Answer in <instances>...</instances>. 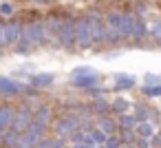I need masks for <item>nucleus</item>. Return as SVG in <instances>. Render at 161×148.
<instances>
[{
  "label": "nucleus",
  "mask_w": 161,
  "mask_h": 148,
  "mask_svg": "<svg viewBox=\"0 0 161 148\" xmlns=\"http://www.w3.org/2000/svg\"><path fill=\"white\" fill-rule=\"evenodd\" d=\"M20 38H25V40L31 42L33 47H36V44H42V42L47 40V25H44L42 20H33V22H29V25L22 27Z\"/></svg>",
  "instance_id": "nucleus-1"
},
{
  "label": "nucleus",
  "mask_w": 161,
  "mask_h": 148,
  "mask_svg": "<svg viewBox=\"0 0 161 148\" xmlns=\"http://www.w3.org/2000/svg\"><path fill=\"white\" fill-rule=\"evenodd\" d=\"M31 119H33V108H31L29 104H22V106L14 108V117H11V126H9V128L20 135V133L29 126Z\"/></svg>",
  "instance_id": "nucleus-2"
},
{
  "label": "nucleus",
  "mask_w": 161,
  "mask_h": 148,
  "mask_svg": "<svg viewBox=\"0 0 161 148\" xmlns=\"http://www.w3.org/2000/svg\"><path fill=\"white\" fill-rule=\"evenodd\" d=\"M55 36H58V42H60V47H64V49H71V47L75 44V20H71V18H64V20L60 22V27H58Z\"/></svg>",
  "instance_id": "nucleus-3"
},
{
  "label": "nucleus",
  "mask_w": 161,
  "mask_h": 148,
  "mask_svg": "<svg viewBox=\"0 0 161 148\" xmlns=\"http://www.w3.org/2000/svg\"><path fill=\"white\" fill-rule=\"evenodd\" d=\"M20 33H22V25L18 20L5 22L3 25V47H14L20 40Z\"/></svg>",
  "instance_id": "nucleus-4"
},
{
  "label": "nucleus",
  "mask_w": 161,
  "mask_h": 148,
  "mask_svg": "<svg viewBox=\"0 0 161 148\" xmlns=\"http://www.w3.org/2000/svg\"><path fill=\"white\" fill-rule=\"evenodd\" d=\"M77 126H80V119L75 115H64L55 122V135L58 137H69Z\"/></svg>",
  "instance_id": "nucleus-5"
},
{
  "label": "nucleus",
  "mask_w": 161,
  "mask_h": 148,
  "mask_svg": "<svg viewBox=\"0 0 161 148\" xmlns=\"http://www.w3.org/2000/svg\"><path fill=\"white\" fill-rule=\"evenodd\" d=\"M75 44L80 49H88L93 44L91 40V33H88V25H86V18H82L80 22H75Z\"/></svg>",
  "instance_id": "nucleus-6"
},
{
  "label": "nucleus",
  "mask_w": 161,
  "mask_h": 148,
  "mask_svg": "<svg viewBox=\"0 0 161 148\" xmlns=\"http://www.w3.org/2000/svg\"><path fill=\"white\" fill-rule=\"evenodd\" d=\"M22 86H25V84H18L16 80L7 77V75H0V95H5V97H14V95L22 93Z\"/></svg>",
  "instance_id": "nucleus-7"
},
{
  "label": "nucleus",
  "mask_w": 161,
  "mask_h": 148,
  "mask_svg": "<svg viewBox=\"0 0 161 148\" xmlns=\"http://www.w3.org/2000/svg\"><path fill=\"white\" fill-rule=\"evenodd\" d=\"M86 25H88L91 40H93V42H104V22H102L97 16H88V18H86Z\"/></svg>",
  "instance_id": "nucleus-8"
},
{
  "label": "nucleus",
  "mask_w": 161,
  "mask_h": 148,
  "mask_svg": "<svg viewBox=\"0 0 161 148\" xmlns=\"http://www.w3.org/2000/svg\"><path fill=\"white\" fill-rule=\"evenodd\" d=\"M97 80H99V73H97V71H93V73H84V75H71V84L82 86V88L95 86Z\"/></svg>",
  "instance_id": "nucleus-9"
},
{
  "label": "nucleus",
  "mask_w": 161,
  "mask_h": 148,
  "mask_svg": "<svg viewBox=\"0 0 161 148\" xmlns=\"http://www.w3.org/2000/svg\"><path fill=\"white\" fill-rule=\"evenodd\" d=\"M11 117H14V106L11 104H0V133H5L11 126Z\"/></svg>",
  "instance_id": "nucleus-10"
},
{
  "label": "nucleus",
  "mask_w": 161,
  "mask_h": 148,
  "mask_svg": "<svg viewBox=\"0 0 161 148\" xmlns=\"http://www.w3.org/2000/svg\"><path fill=\"white\" fill-rule=\"evenodd\" d=\"M113 80H115V88L117 91H124V88H132L135 86V77L128 75V73H115Z\"/></svg>",
  "instance_id": "nucleus-11"
},
{
  "label": "nucleus",
  "mask_w": 161,
  "mask_h": 148,
  "mask_svg": "<svg viewBox=\"0 0 161 148\" xmlns=\"http://www.w3.org/2000/svg\"><path fill=\"white\" fill-rule=\"evenodd\" d=\"M132 22H135V16L132 14H121V38H132Z\"/></svg>",
  "instance_id": "nucleus-12"
},
{
  "label": "nucleus",
  "mask_w": 161,
  "mask_h": 148,
  "mask_svg": "<svg viewBox=\"0 0 161 148\" xmlns=\"http://www.w3.org/2000/svg\"><path fill=\"white\" fill-rule=\"evenodd\" d=\"M53 73H36L31 75V86H38V88H44L49 84H53Z\"/></svg>",
  "instance_id": "nucleus-13"
},
{
  "label": "nucleus",
  "mask_w": 161,
  "mask_h": 148,
  "mask_svg": "<svg viewBox=\"0 0 161 148\" xmlns=\"http://www.w3.org/2000/svg\"><path fill=\"white\" fill-rule=\"evenodd\" d=\"M33 119H38V122H42V124H49V119H51V108H49L47 104H42V106H38V108L33 111Z\"/></svg>",
  "instance_id": "nucleus-14"
},
{
  "label": "nucleus",
  "mask_w": 161,
  "mask_h": 148,
  "mask_svg": "<svg viewBox=\"0 0 161 148\" xmlns=\"http://www.w3.org/2000/svg\"><path fill=\"white\" fill-rule=\"evenodd\" d=\"M146 22L141 20V18H135V22H132V38L135 40H141L143 36H146Z\"/></svg>",
  "instance_id": "nucleus-15"
},
{
  "label": "nucleus",
  "mask_w": 161,
  "mask_h": 148,
  "mask_svg": "<svg viewBox=\"0 0 161 148\" xmlns=\"http://www.w3.org/2000/svg\"><path fill=\"white\" fill-rule=\"evenodd\" d=\"M99 130H102L104 135H110V133L117 130V124H115L113 119H108V117H102V119H99Z\"/></svg>",
  "instance_id": "nucleus-16"
},
{
  "label": "nucleus",
  "mask_w": 161,
  "mask_h": 148,
  "mask_svg": "<svg viewBox=\"0 0 161 148\" xmlns=\"http://www.w3.org/2000/svg\"><path fill=\"white\" fill-rule=\"evenodd\" d=\"M137 133H139V137H152V135H154V126H152L148 119H143V122L137 126Z\"/></svg>",
  "instance_id": "nucleus-17"
},
{
  "label": "nucleus",
  "mask_w": 161,
  "mask_h": 148,
  "mask_svg": "<svg viewBox=\"0 0 161 148\" xmlns=\"http://www.w3.org/2000/svg\"><path fill=\"white\" fill-rule=\"evenodd\" d=\"M104 137H106V135H104L99 128H95V130H88V128H86V141H91V144H102Z\"/></svg>",
  "instance_id": "nucleus-18"
},
{
  "label": "nucleus",
  "mask_w": 161,
  "mask_h": 148,
  "mask_svg": "<svg viewBox=\"0 0 161 148\" xmlns=\"http://www.w3.org/2000/svg\"><path fill=\"white\" fill-rule=\"evenodd\" d=\"M130 104H128V100H124V97H117V100H113V104H110V108L115 111V113H126V108H128Z\"/></svg>",
  "instance_id": "nucleus-19"
},
{
  "label": "nucleus",
  "mask_w": 161,
  "mask_h": 148,
  "mask_svg": "<svg viewBox=\"0 0 161 148\" xmlns=\"http://www.w3.org/2000/svg\"><path fill=\"white\" fill-rule=\"evenodd\" d=\"M14 49H16V53H29V51L33 49V44H31V42H27L25 38H20V40L14 44Z\"/></svg>",
  "instance_id": "nucleus-20"
},
{
  "label": "nucleus",
  "mask_w": 161,
  "mask_h": 148,
  "mask_svg": "<svg viewBox=\"0 0 161 148\" xmlns=\"http://www.w3.org/2000/svg\"><path fill=\"white\" fill-rule=\"evenodd\" d=\"M143 95H146V97H159V95H161V82H157V84H152V86H146V88H143Z\"/></svg>",
  "instance_id": "nucleus-21"
},
{
  "label": "nucleus",
  "mask_w": 161,
  "mask_h": 148,
  "mask_svg": "<svg viewBox=\"0 0 161 148\" xmlns=\"http://www.w3.org/2000/svg\"><path fill=\"white\" fill-rule=\"evenodd\" d=\"M119 124H121V128H132V126L137 124V119H135V115H126V113H121Z\"/></svg>",
  "instance_id": "nucleus-22"
},
{
  "label": "nucleus",
  "mask_w": 161,
  "mask_h": 148,
  "mask_svg": "<svg viewBox=\"0 0 161 148\" xmlns=\"http://www.w3.org/2000/svg\"><path fill=\"white\" fill-rule=\"evenodd\" d=\"M119 144H121V139H119L117 135H113V133L104 137V146H106V148H119Z\"/></svg>",
  "instance_id": "nucleus-23"
},
{
  "label": "nucleus",
  "mask_w": 161,
  "mask_h": 148,
  "mask_svg": "<svg viewBox=\"0 0 161 148\" xmlns=\"http://www.w3.org/2000/svg\"><path fill=\"white\" fill-rule=\"evenodd\" d=\"M135 108H137V111H135V119H139V122L148 119V108H146V106L139 104V106H135Z\"/></svg>",
  "instance_id": "nucleus-24"
},
{
  "label": "nucleus",
  "mask_w": 161,
  "mask_h": 148,
  "mask_svg": "<svg viewBox=\"0 0 161 148\" xmlns=\"http://www.w3.org/2000/svg\"><path fill=\"white\" fill-rule=\"evenodd\" d=\"M152 38L161 44V20H157V22L152 25Z\"/></svg>",
  "instance_id": "nucleus-25"
},
{
  "label": "nucleus",
  "mask_w": 161,
  "mask_h": 148,
  "mask_svg": "<svg viewBox=\"0 0 161 148\" xmlns=\"http://www.w3.org/2000/svg\"><path fill=\"white\" fill-rule=\"evenodd\" d=\"M108 108H110V106H108V104H106L104 100H99V97L95 100V111H97V113H102V115H104V113H106Z\"/></svg>",
  "instance_id": "nucleus-26"
},
{
  "label": "nucleus",
  "mask_w": 161,
  "mask_h": 148,
  "mask_svg": "<svg viewBox=\"0 0 161 148\" xmlns=\"http://www.w3.org/2000/svg\"><path fill=\"white\" fill-rule=\"evenodd\" d=\"M0 14H3V16H11L14 14V5L11 3H3V5H0Z\"/></svg>",
  "instance_id": "nucleus-27"
},
{
  "label": "nucleus",
  "mask_w": 161,
  "mask_h": 148,
  "mask_svg": "<svg viewBox=\"0 0 161 148\" xmlns=\"http://www.w3.org/2000/svg\"><path fill=\"white\" fill-rule=\"evenodd\" d=\"M143 82H146V86H152V84L159 82V77H157L154 73H146V75H143Z\"/></svg>",
  "instance_id": "nucleus-28"
},
{
  "label": "nucleus",
  "mask_w": 161,
  "mask_h": 148,
  "mask_svg": "<svg viewBox=\"0 0 161 148\" xmlns=\"http://www.w3.org/2000/svg\"><path fill=\"white\" fill-rule=\"evenodd\" d=\"M121 130H124V133H121V137H119V139H121V144L132 141V137H135V135H132V130H130V128H121Z\"/></svg>",
  "instance_id": "nucleus-29"
},
{
  "label": "nucleus",
  "mask_w": 161,
  "mask_h": 148,
  "mask_svg": "<svg viewBox=\"0 0 161 148\" xmlns=\"http://www.w3.org/2000/svg\"><path fill=\"white\" fill-rule=\"evenodd\" d=\"M95 69H91V66H77V69H73V73L71 75H84V73H93Z\"/></svg>",
  "instance_id": "nucleus-30"
},
{
  "label": "nucleus",
  "mask_w": 161,
  "mask_h": 148,
  "mask_svg": "<svg viewBox=\"0 0 161 148\" xmlns=\"http://www.w3.org/2000/svg\"><path fill=\"white\" fill-rule=\"evenodd\" d=\"M73 148H97V144H91V141H73Z\"/></svg>",
  "instance_id": "nucleus-31"
},
{
  "label": "nucleus",
  "mask_w": 161,
  "mask_h": 148,
  "mask_svg": "<svg viewBox=\"0 0 161 148\" xmlns=\"http://www.w3.org/2000/svg\"><path fill=\"white\" fill-rule=\"evenodd\" d=\"M86 91H88V95H93V97H102V93H104V88H97V86H88Z\"/></svg>",
  "instance_id": "nucleus-32"
},
{
  "label": "nucleus",
  "mask_w": 161,
  "mask_h": 148,
  "mask_svg": "<svg viewBox=\"0 0 161 148\" xmlns=\"http://www.w3.org/2000/svg\"><path fill=\"white\" fill-rule=\"evenodd\" d=\"M135 11L141 16V14H146V11H148V5H143V3H137V5H135Z\"/></svg>",
  "instance_id": "nucleus-33"
},
{
  "label": "nucleus",
  "mask_w": 161,
  "mask_h": 148,
  "mask_svg": "<svg viewBox=\"0 0 161 148\" xmlns=\"http://www.w3.org/2000/svg\"><path fill=\"white\" fill-rule=\"evenodd\" d=\"M62 146H64L62 137H60V139H53V144H51V148H62Z\"/></svg>",
  "instance_id": "nucleus-34"
},
{
  "label": "nucleus",
  "mask_w": 161,
  "mask_h": 148,
  "mask_svg": "<svg viewBox=\"0 0 161 148\" xmlns=\"http://www.w3.org/2000/svg\"><path fill=\"white\" fill-rule=\"evenodd\" d=\"M3 25H5V22L0 20V47H3Z\"/></svg>",
  "instance_id": "nucleus-35"
},
{
  "label": "nucleus",
  "mask_w": 161,
  "mask_h": 148,
  "mask_svg": "<svg viewBox=\"0 0 161 148\" xmlns=\"http://www.w3.org/2000/svg\"><path fill=\"white\" fill-rule=\"evenodd\" d=\"M36 3H42V5H47V3H51V0H36Z\"/></svg>",
  "instance_id": "nucleus-36"
},
{
  "label": "nucleus",
  "mask_w": 161,
  "mask_h": 148,
  "mask_svg": "<svg viewBox=\"0 0 161 148\" xmlns=\"http://www.w3.org/2000/svg\"><path fill=\"white\" fill-rule=\"evenodd\" d=\"M124 148H132V146H124Z\"/></svg>",
  "instance_id": "nucleus-37"
}]
</instances>
